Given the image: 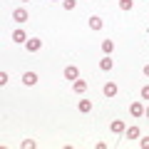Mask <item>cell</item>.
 <instances>
[{"mask_svg": "<svg viewBox=\"0 0 149 149\" xmlns=\"http://www.w3.org/2000/svg\"><path fill=\"white\" fill-rule=\"evenodd\" d=\"M25 47H27V52H37V50L42 47V40H37V37H30L25 42Z\"/></svg>", "mask_w": 149, "mask_h": 149, "instance_id": "1", "label": "cell"}, {"mask_svg": "<svg viewBox=\"0 0 149 149\" xmlns=\"http://www.w3.org/2000/svg\"><path fill=\"white\" fill-rule=\"evenodd\" d=\"M129 112H132L134 117H142V114H144V104H142V102H132V107H129Z\"/></svg>", "mask_w": 149, "mask_h": 149, "instance_id": "2", "label": "cell"}, {"mask_svg": "<svg viewBox=\"0 0 149 149\" xmlns=\"http://www.w3.org/2000/svg\"><path fill=\"white\" fill-rule=\"evenodd\" d=\"M77 67H74V65H70V67H65V80H77Z\"/></svg>", "mask_w": 149, "mask_h": 149, "instance_id": "3", "label": "cell"}, {"mask_svg": "<svg viewBox=\"0 0 149 149\" xmlns=\"http://www.w3.org/2000/svg\"><path fill=\"white\" fill-rule=\"evenodd\" d=\"M22 82H25L27 87H32V85L37 82V74H35V72H25V74H22Z\"/></svg>", "mask_w": 149, "mask_h": 149, "instance_id": "4", "label": "cell"}, {"mask_svg": "<svg viewBox=\"0 0 149 149\" xmlns=\"http://www.w3.org/2000/svg\"><path fill=\"white\" fill-rule=\"evenodd\" d=\"M13 20H17V22H25V20H27V13L22 10V8H17V10H13Z\"/></svg>", "mask_w": 149, "mask_h": 149, "instance_id": "5", "label": "cell"}, {"mask_svg": "<svg viewBox=\"0 0 149 149\" xmlns=\"http://www.w3.org/2000/svg\"><path fill=\"white\" fill-rule=\"evenodd\" d=\"M124 129H127V127H124L122 119H114V122H112V132H114V134H122Z\"/></svg>", "mask_w": 149, "mask_h": 149, "instance_id": "6", "label": "cell"}, {"mask_svg": "<svg viewBox=\"0 0 149 149\" xmlns=\"http://www.w3.org/2000/svg\"><path fill=\"white\" fill-rule=\"evenodd\" d=\"M90 30H102V17H97V15L90 17Z\"/></svg>", "mask_w": 149, "mask_h": 149, "instance_id": "7", "label": "cell"}, {"mask_svg": "<svg viewBox=\"0 0 149 149\" xmlns=\"http://www.w3.org/2000/svg\"><path fill=\"white\" fill-rule=\"evenodd\" d=\"M13 42H27V35L22 30H15L13 32Z\"/></svg>", "mask_w": 149, "mask_h": 149, "instance_id": "8", "label": "cell"}, {"mask_svg": "<svg viewBox=\"0 0 149 149\" xmlns=\"http://www.w3.org/2000/svg\"><path fill=\"white\" fill-rule=\"evenodd\" d=\"M104 95L107 97H114V95H117V85H114V82H107V85H104Z\"/></svg>", "mask_w": 149, "mask_h": 149, "instance_id": "9", "label": "cell"}, {"mask_svg": "<svg viewBox=\"0 0 149 149\" xmlns=\"http://www.w3.org/2000/svg\"><path fill=\"white\" fill-rule=\"evenodd\" d=\"M72 87H74V92H77V95H82V92L87 90V82H85V80H74Z\"/></svg>", "mask_w": 149, "mask_h": 149, "instance_id": "10", "label": "cell"}, {"mask_svg": "<svg viewBox=\"0 0 149 149\" xmlns=\"http://www.w3.org/2000/svg\"><path fill=\"white\" fill-rule=\"evenodd\" d=\"M124 137H127V139H137V137H139V127H129V129H124Z\"/></svg>", "mask_w": 149, "mask_h": 149, "instance_id": "11", "label": "cell"}, {"mask_svg": "<svg viewBox=\"0 0 149 149\" xmlns=\"http://www.w3.org/2000/svg\"><path fill=\"white\" fill-rule=\"evenodd\" d=\"M102 50H104V52L109 55L112 50H114V42H112V40H102Z\"/></svg>", "mask_w": 149, "mask_h": 149, "instance_id": "12", "label": "cell"}, {"mask_svg": "<svg viewBox=\"0 0 149 149\" xmlns=\"http://www.w3.org/2000/svg\"><path fill=\"white\" fill-rule=\"evenodd\" d=\"M100 67H102V70H112V67H114V62H112L109 57H104V60L100 62Z\"/></svg>", "mask_w": 149, "mask_h": 149, "instance_id": "13", "label": "cell"}, {"mask_svg": "<svg viewBox=\"0 0 149 149\" xmlns=\"http://www.w3.org/2000/svg\"><path fill=\"white\" fill-rule=\"evenodd\" d=\"M90 109H92V102L90 100H82L80 102V112H90Z\"/></svg>", "mask_w": 149, "mask_h": 149, "instance_id": "14", "label": "cell"}, {"mask_svg": "<svg viewBox=\"0 0 149 149\" xmlns=\"http://www.w3.org/2000/svg\"><path fill=\"white\" fill-rule=\"evenodd\" d=\"M22 149H35V139H22Z\"/></svg>", "mask_w": 149, "mask_h": 149, "instance_id": "15", "label": "cell"}, {"mask_svg": "<svg viewBox=\"0 0 149 149\" xmlns=\"http://www.w3.org/2000/svg\"><path fill=\"white\" fill-rule=\"evenodd\" d=\"M119 8L122 10H132V0H119Z\"/></svg>", "mask_w": 149, "mask_h": 149, "instance_id": "16", "label": "cell"}, {"mask_svg": "<svg viewBox=\"0 0 149 149\" xmlns=\"http://www.w3.org/2000/svg\"><path fill=\"white\" fill-rule=\"evenodd\" d=\"M62 5H65V10H74L77 3H74V0H62Z\"/></svg>", "mask_w": 149, "mask_h": 149, "instance_id": "17", "label": "cell"}, {"mask_svg": "<svg viewBox=\"0 0 149 149\" xmlns=\"http://www.w3.org/2000/svg\"><path fill=\"white\" fill-rule=\"evenodd\" d=\"M142 100H149V85L142 87Z\"/></svg>", "mask_w": 149, "mask_h": 149, "instance_id": "18", "label": "cell"}, {"mask_svg": "<svg viewBox=\"0 0 149 149\" xmlns=\"http://www.w3.org/2000/svg\"><path fill=\"white\" fill-rule=\"evenodd\" d=\"M8 80H10V77H8V72H0V85H8Z\"/></svg>", "mask_w": 149, "mask_h": 149, "instance_id": "19", "label": "cell"}, {"mask_svg": "<svg viewBox=\"0 0 149 149\" xmlns=\"http://www.w3.org/2000/svg\"><path fill=\"white\" fill-rule=\"evenodd\" d=\"M139 147H142V149H149V137L142 139V142H139Z\"/></svg>", "mask_w": 149, "mask_h": 149, "instance_id": "20", "label": "cell"}, {"mask_svg": "<svg viewBox=\"0 0 149 149\" xmlns=\"http://www.w3.org/2000/svg\"><path fill=\"white\" fill-rule=\"evenodd\" d=\"M144 117H147V119H149V107H144Z\"/></svg>", "mask_w": 149, "mask_h": 149, "instance_id": "21", "label": "cell"}, {"mask_svg": "<svg viewBox=\"0 0 149 149\" xmlns=\"http://www.w3.org/2000/svg\"><path fill=\"white\" fill-rule=\"evenodd\" d=\"M144 74H147V77H149V65H144Z\"/></svg>", "mask_w": 149, "mask_h": 149, "instance_id": "22", "label": "cell"}, {"mask_svg": "<svg viewBox=\"0 0 149 149\" xmlns=\"http://www.w3.org/2000/svg\"><path fill=\"white\" fill-rule=\"evenodd\" d=\"M22 3H30V0H22Z\"/></svg>", "mask_w": 149, "mask_h": 149, "instance_id": "23", "label": "cell"}]
</instances>
